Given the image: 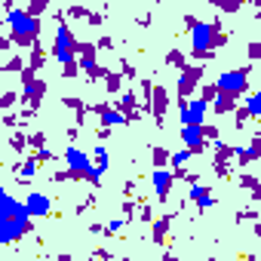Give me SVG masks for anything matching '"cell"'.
<instances>
[{"label": "cell", "mask_w": 261, "mask_h": 261, "mask_svg": "<svg viewBox=\"0 0 261 261\" xmlns=\"http://www.w3.org/2000/svg\"><path fill=\"white\" fill-rule=\"evenodd\" d=\"M7 22H10V28H13V37H16L22 46L31 43V40L37 37V31H40V22H37L31 13H25V10H10Z\"/></svg>", "instance_id": "6da1fadb"}, {"label": "cell", "mask_w": 261, "mask_h": 261, "mask_svg": "<svg viewBox=\"0 0 261 261\" xmlns=\"http://www.w3.org/2000/svg\"><path fill=\"white\" fill-rule=\"evenodd\" d=\"M218 40H224V37H218V34L212 31L209 22H194V28H191V46H194V56H200V59L212 56V49H215Z\"/></svg>", "instance_id": "7a4b0ae2"}, {"label": "cell", "mask_w": 261, "mask_h": 261, "mask_svg": "<svg viewBox=\"0 0 261 261\" xmlns=\"http://www.w3.org/2000/svg\"><path fill=\"white\" fill-rule=\"evenodd\" d=\"M65 163H68V169H71V172H77V175L89 178L92 185H98V181H101V172L95 169V163H92L80 148H65Z\"/></svg>", "instance_id": "3957f363"}, {"label": "cell", "mask_w": 261, "mask_h": 261, "mask_svg": "<svg viewBox=\"0 0 261 261\" xmlns=\"http://www.w3.org/2000/svg\"><path fill=\"white\" fill-rule=\"evenodd\" d=\"M53 56L65 65V68H71V65H77V40H74V34H71V28L68 25H59V31H56V46H53Z\"/></svg>", "instance_id": "277c9868"}, {"label": "cell", "mask_w": 261, "mask_h": 261, "mask_svg": "<svg viewBox=\"0 0 261 261\" xmlns=\"http://www.w3.org/2000/svg\"><path fill=\"white\" fill-rule=\"evenodd\" d=\"M215 86H218V92H221V95L240 98V95L246 92V86H249V68H237V71H227V74H221Z\"/></svg>", "instance_id": "5b68a950"}, {"label": "cell", "mask_w": 261, "mask_h": 261, "mask_svg": "<svg viewBox=\"0 0 261 261\" xmlns=\"http://www.w3.org/2000/svg\"><path fill=\"white\" fill-rule=\"evenodd\" d=\"M206 111H209V98H188V101H181L178 120H181L185 126H203Z\"/></svg>", "instance_id": "8992f818"}, {"label": "cell", "mask_w": 261, "mask_h": 261, "mask_svg": "<svg viewBox=\"0 0 261 261\" xmlns=\"http://www.w3.org/2000/svg\"><path fill=\"white\" fill-rule=\"evenodd\" d=\"M25 230H28V218H19V215H0V243H4V246L16 243Z\"/></svg>", "instance_id": "52a82bcc"}, {"label": "cell", "mask_w": 261, "mask_h": 261, "mask_svg": "<svg viewBox=\"0 0 261 261\" xmlns=\"http://www.w3.org/2000/svg\"><path fill=\"white\" fill-rule=\"evenodd\" d=\"M25 209H28V215L31 218H46L49 212H53V200L46 197V194H28L25 197Z\"/></svg>", "instance_id": "ba28073f"}, {"label": "cell", "mask_w": 261, "mask_h": 261, "mask_svg": "<svg viewBox=\"0 0 261 261\" xmlns=\"http://www.w3.org/2000/svg\"><path fill=\"white\" fill-rule=\"evenodd\" d=\"M181 142L188 151H203V126H181Z\"/></svg>", "instance_id": "9c48e42d"}, {"label": "cell", "mask_w": 261, "mask_h": 261, "mask_svg": "<svg viewBox=\"0 0 261 261\" xmlns=\"http://www.w3.org/2000/svg\"><path fill=\"white\" fill-rule=\"evenodd\" d=\"M151 181H154L157 197H160V200H166V197H169V188H172V172H166V169H154Z\"/></svg>", "instance_id": "30bf717a"}, {"label": "cell", "mask_w": 261, "mask_h": 261, "mask_svg": "<svg viewBox=\"0 0 261 261\" xmlns=\"http://www.w3.org/2000/svg\"><path fill=\"white\" fill-rule=\"evenodd\" d=\"M191 200L197 203V209H209V206H215V197H212V191H209L206 185H194V188H191Z\"/></svg>", "instance_id": "8fae6325"}, {"label": "cell", "mask_w": 261, "mask_h": 261, "mask_svg": "<svg viewBox=\"0 0 261 261\" xmlns=\"http://www.w3.org/2000/svg\"><path fill=\"white\" fill-rule=\"evenodd\" d=\"M181 74H185V77H181L178 89H181V95H188V92H191V86H194V83L200 80V74H203V71H200V68H185Z\"/></svg>", "instance_id": "7c38bea8"}, {"label": "cell", "mask_w": 261, "mask_h": 261, "mask_svg": "<svg viewBox=\"0 0 261 261\" xmlns=\"http://www.w3.org/2000/svg\"><path fill=\"white\" fill-rule=\"evenodd\" d=\"M92 163H95V169H98V172H108V166H111L108 148H101V145H98V148L92 151Z\"/></svg>", "instance_id": "4fadbf2b"}, {"label": "cell", "mask_w": 261, "mask_h": 261, "mask_svg": "<svg viewBox=\"0 0 261 261\" xmlns=\"http://www.w3.org/2000/svg\"><path fill=\"white\" fill-rule=\"evenodd\" d=\"M98 117H101V123H105V126H120V123H126V117H123L120 111H108V108H101V111H98Z\"/></svg>", "instance_id": "5bb4252c"}, {"label": "cell", "mask_w": 261, "mask_h": 261, "mask_svg": "<svg viewBox=\"0 0 261 261\" xmlns=\"http://www.w3.org/2000/svg\"><path fill=\"white\" fill-rule=\"evenodd\" d=\"M246 114H249V117H255V120L261 117V89H258L255 95H249V98H246Z\"/></svg>", "instance_id": "9a60e30c"}, {"label": "cell", "mask_w": 261, "mask_h": 261, "mask_svg": "<svg viewBox=\"0 0 261 261\" xmlns=\"http://www.w3.org/2000/svg\"><path fill=\"white\" fill-rule=\"evenodd\" d=\"M40 95H43V83H34V80L25 77V98L34 101V98H40Z\"/></svg>", "instance_id": "2e32d148"}, {"label": "cell", "mask_w": 261, "mask_h": 261, "mask_svg": "<svg viewBox=\"0 0 261 261\" xmlns=\"http://www.w3.org/2000/svg\"><path fill=\"white\" fill-rule=\"evenodd\" d=\"M191 157H194V151H188V148H185V151H175V154H172V166H175V169H181Z\"/></svg>", "instance_id": "e0dca14e"}, {"label": "cell", "mask_w": 261, "mask_h": 261, "mask_svg": "<svg viewBox=\"0 0 261 261\" xmlns=\"http://www.w3.org/2000/svg\"><path fill=\"white\" fill-rule=\"evenodd\" d=\"M230 108H233V98L218 92V98H215V111H218V114H224V111H230Z\"/></svg>", "instance_id": "ac0fdd59"}, {"label": "cell", "mask_w": 261, "mask_h": 261, "mask_svg": "<svg viewBox=\"0 0 261 261\" xmlns=\"http://www.w3.org/2000/svg\"><path fill=\"white\" fill-rule=\"evenodd\" d=\"M258 154H261V145H258V142H252V145H249V151H246V148L240 151V160L246 163V160H255Z\"/></svg>", "instance_id": "d6986e66"}, {"label": "cell", "mask_w": 261, "mask_h": 261, "mask_svg": "<svg viewBox=\"0 0 261 261\" xmlns=\"http://www.w3.org/2000/svg\"><path fill=\"white\" fill-rule=\"evenodd\" d=\"M34 169H37V163H34V160H28V163L22 166V175H19V178H22V181H25V178H31V175H34Z\"/></svg>", "instance_id": "ffe728a7"}, {"label": "cell", "mask_w": 261, "mask_h": 261, "mask_svg": "<svg viewBox=\"0 0 261 261\" xmlns=\"http://www.w3.org/2000/svg\"><path fill=\"white\" fill-rule=\"evenodd\" d=\"M169 221H172V218H160V221H157V227H154V233H157V240H163V233H166V227H169Z\"/></svg>", "instance_id": "44dd1931"}, {"label": "cell", "mask_w": 261, "mask_h": 261, "mask_svg": "<svg viewBox=\"0 0 261 261\" xmlns=\"http://www.w3.org/2000/svg\"><path fill=\"white\" fill-rule=\"evenodd\" d=\"M120 227H123V221H120V218H114V221L108 224V230H120Z\"/></svg>", "instance_id": "7402d4cb"}, {"label": "cell", "mask_w": 261, "mask_h": 261, "mask_svg": "<svg viewBox=\"0 0 261 261\" xmlns=\"http://www.w3.org/2000/svg\"><path fill=\"white\" fill-rule=\"evenodd\" d=\"M169 261H178V258H169Z\"/></svg>", "instance_id": "603a6c76"}]
</instances>
